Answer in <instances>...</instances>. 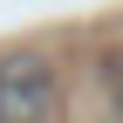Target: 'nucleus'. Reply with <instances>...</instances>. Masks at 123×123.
<instances>
[{"label": "nucleus", "instance_id": "f257e3e1", "mask_svg": "<svg viewBox=\"0 0 123 123\" xmlns=\"http://www.w3.org/2000/svg\"><path fill=\"white\" fill-rule=\"evenodd\" d=\"M62 82H55V62L21 48V55H0V123H55Z\"/></svg>", "mask_w": 123, "mask_h": 123}, {"label": "nucleus", "instance_id": "f03ea898", "mask_svg": "<svg viewBox=\"0 0 123 123\" xmlns=\"http://www.w3.org/2000/svg\"><path fill=\"white\" fill-rule=\"evenodd\" d=\"M103 89H110V110H116V123H123V48L103 55Z\"/></svg>", "mask_w": 123, "mask_h": 123}]
</instances>
